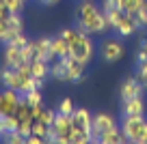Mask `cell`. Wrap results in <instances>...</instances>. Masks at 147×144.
<instances>
[{
    "label": "cell",
    "instance_id": "27",
    "mask_svg": "<svg viewBox=\"0 0 147 144\" xmlns=\"http://www.w3.org/2000/svg\"><path fill=\"white\" fill-rule=\"evenodd\" d=\"M24 99L28 101L30 105H37V103H43V97H41V93H39V88H32V90H28L26 95H22Z\"/></svg>",
    "mask_w": 147,
    "mask_h": 144
},
{
    "label": "cell",
    "instance_id": "11",
    "mask_svg": "<svg viewBox=\"0 0 147 144\" xmlns=\"http://www.w3.org/2000/svg\"><path fill=\"white\" fill-rule=\"evenodd\" d=\"M35 58H43L48 63L54 60V54H52V37H39L35 41Z\"/></svg>",
    "mask_w": 147,
    "mask_h": 144
},
{
    "label": "cell",
    "instance_id": "8",
    "mask_svg": "<svg viewBox=\"0 0 147 144\" xmlns=\"http://www.w3.org/2000/svg\"><path fill=\"white\" fill-rule=\"evenodd\" d=\"M65 63H67V75H69V82H84V69H87V65L84 63H80L78 58H74L71 54L69 56H65Z\"/></svg>",
    "mask_w": 147,
    "mask_h": 144
},
{
    "label": "cell",
    "instance_id": "4",
    "mask_svg": "<svg viewBox=\"0 0 147 144\" xmlns=\"http://www.w3.org/2000/svg\"><path fill=\"white\" fill-rule=\"evenodd\" d=\"M100 54L106 63H117V60L123 58L125 54V47L119 39H104L100 43Z\"/></svg>",
    "mask_w": 147,
    "mask_h": 144
},
{
    "label": "cell",
    "instance_id": "15",
    "mask_svg": "<svg viewBox=\"0 0 147 144\" xmlns=\"http://www.w3.org/2000/svg\"><path fill=\"white\" fill-rule=\"evenodd\" d=\"M71 121H74V127H84V129L93 127V116L87 108H76L71 114Z\"/></svg>",
    "mask_w": 147,
    "mask_h": 144
},
{
    "label": "cell",
    "instance_id": "19",
    "mask_svg": "<svg viewBox=\"0 0 147 144\" xmlns=\"http://www.w3.org/2000/svg\"><path fill=\"white\" fill-rule=\"evenodd\" d=\"M52 54H54V58H65V56H69V43L61 35L52 37Z\"/></svg>",
    "mask_w": 147,
    "mask_h": 144
},
{
    "label": "cell",
    "instance_id": "39",
    "mask_svg": "<svg viewBox=\"0 0 147 144\" xmlns=\"http://www.w3.org/2000/svg\"><path fill=\"white\" fill-rule=\"evenodd\" d=\"M138 47H143V50H147V37H145V39H141V43H138Z\"/></svg>",
    "mask_w": 147,
    "mask_h": 144
},
{
    "label": "cell",
    "instance_id": "37",
    "mask_svg": "<svg viewBox=\"0 0 147 144\" xmlns=\"http://www.w3.org/2000/svg\"><path fill=\"white\" fill-rule=\"evenodd\" d=\"M9 15H11V11L7 9L5 0H0V17H9Z\"/></svg>",
    "mask_w": 147,
    "mask_h": 144
},
{
    "label": "cell",
    "instance_id": "10",
    "mask_svg": "<svg viewBox=\"0 0 147 144\" xmlns=\"http://www.w3.org/2000/svg\"><path fill=\"white\" fill-rule=\"evenodd\" d=\"M24 60H22V54H20V47L13 43H5V47H2V65L5 67H20Z\"/></svg>",
    "mask_w": 147,
    "mask_h": 144
},
{
    "label": "cell",
    "instance_id": "2",
    "mask_svg": "<svg viewBox=\"0 0 147 144\" xmlns=\"http://www.w3.org/2000/svg\"><path fill=\"white\" fill-rule=\"evenodd\" d=\"M121 129H123L128 142L141 144L143 135H145V131H147L145 114H143V116H121Z\"/></svg>",
    "mask_w": 147,
    "mask_h": 144
},
{
    "label": "cell",
    "instance_id": "34",
    "mask_svg": "<svg viewBox=\"0 0 147 144\" xmlns=\"http://www.w3.org/2000/svg\"><path fill=\"white\" fill-rule=\"evenodd\" d=\"M41 112H43V105L41 103H37V105H30V118L32 121H39V116H41Z\"/></svg>",
    "mask_w": 147,
    "mask_h": 144
},
{
    "label": "cell",
    "instance_id": "14",
    "mask_svg": "<svg viewBox=\"0 0 147 144\" xmlns=\"http://www.w3.org/2000/svg\"><path fill=\"white\" fill-rule=\"evenodd\" d=\"M100 142L102 144H123V142H128V140H125V133H123V129H121V125H117V127H113V129L104 131V133L100 135Z\"/></svg>",
    "mask_w": 147,
    "mask_h": 144
},
{
    "label": "cell",
    "instance_id": "26",
    "mask_svg": "<svg viewBox=\"0 0 147 144\" xmlns=\"http://www.w3.org/2000/svg\"><path fill=\"white\" fill-rule=\"evenodd\" d=\"M18 131L24 135V138H28V135L32 133V118H20V123H18Z\"/></svg>",
    "mask_w": 147,
    "mask_h": 144
},
{
    "label": "cell",
    "instance_id": "24",
    "mask_svg": "<svg viewBox=\"0 0 147 144\" xmlns=\"http://www.w3.org/2000/svg\"><path fill=\"white\" fill-rule=\"evenodd\" d=\"M74 103H71V97H63V99H61V103L56 105V112H61V114H69V116H71L74 114Z\"/></svg>",
    "mask_w": 147,
    "mask_h": 144
},
{
    "label": "cell",
    "instance_id": "31",
    "mask_svg": "<svg viewBox=\"0 0 147 144\" xmlns=\"http://www.w3.org/2000/svg\"><path fill=\"white\" fill-rule=\"evenodd\" d=\"M136 77L141 80V84L147 88V63H141V65H136Z\"/></svg>",
    "mask_w": 147,
    "mask_h": 144
},
{
    "label": "cell",
    "instance_id": "21",
    "mask_svg": "<svg viewBox=\"0 0 147 144\" xmlns=\"http://www.w3.org/2000/svg\"><path fill=\"white\" fill-rule=\"evenodd\" d=\"M104 13H106V19H108V26L115 30L117 24H119V19L123 17V11H121L119 7H113V9H106Z\"/></svg>",
    "mask_w": 147,
    "mask_h": 144
},
{
    "label": "cell",
    "instance_id": "32",
    "mask_svg": "<svg viewBox=\"0 0 147 144\" xmlns=\"http://www.w3.org/2000/svg\"><path fill=\"white\" fill-rule=\"evenodd\" d=\"M28 41H30V39H28V37L24 35V32H20V35H15L11 41H7V43H13V45H18V47H24V45H26Z\"/></svg>",
    "mask_w": 147,
    "mask_h": 144
},
{
    "label": "cell",
    "instance_id": "41",
    "mask_svg": "<svg viewBox=\"0 0 147 144\" xmlns=\"http://www.w3.org/2000/svg\"><path fill=\"white\" fill-rule=\"evenodd\" d=\"M141 144H147V131H145V135H143V142Z\"/></svg>",
    "mask_w": 147,
    "mask_h": 144
},
{
    "label": "cell",
    "instance_id": "36",
    "mask_svg": "<svg viewBox=\"0 0 147 144\" xmlns=\"http://www.w3.org/2000/svg\"><path fill=\"white\" fill-rule=\"evenodd\" d=\"M141 63H147V50L138 47V54H136V65H141Z\"/></svg>",
    "mask_w": 147,
    "mask_h": 144
},
{
    "label": "cell",
    "instance_id": "9",
    "mask_svg": "<svg viewBox=\"0 0 147 144\" xmlns=\"http://www.w3.org/2000/svg\"><path fill=\"white\" fill-rule=\"evenodd\" d=\"M0 97H2V116L15 114V108H18L20 99H22V95H20L15 88H5L0 93Z\"/></svg>",
    "mask_w": 147,
    "mask_h": 144
},
{
    "label": "cell",
    "instance_id": "28",
    "mask_svg": "<svg viewBox=\"0 0 147 144\" xmlns=\"http://www.w3.org/2000/svg\"><path fill=\"white\" fill-rule=\"evenodd\" d=\"M59 35H61V37H63V39H65V41H67V43H69V45H71V43H74V41L78 39V35H80V32H78V28H69V26H67V28H63V30H61V32H59Z\"/></svg>",
    "mask_w": 147,
    "mask_h": 144
},
{
    "label": "cell",
    "instance_id": "13",
    "mask_svg": "<svg viewBox=\"0 0 147 144\" xmlns=\"http://www.w3.org/2000/svg\"><path fill=\"white\" fill-rule=\"evenodd\" d=\"M138 30V24H136V19H134V15L132 13H123V17L119 19V24H117V28H115V32L119 37H132L134 32Z\"/></svg>",
    "mask_w": 147,
    "mask_h": 144
},
{
    "label": "cell",
    "instance_id": "42",
    "mask_svg": "<svg viewBox=\"0 0 147 144\" xmlns=\"http://www.w3.org/2000/svg\"><path fill=\"white\" fill-rule=\"evenodd\" d=\"M0 116H2V97H0Z\"/></svg>",
    "mask_w": 147,
    "mask_h": 144
},
{
    "label": "cell",
    "instance_id": "22",
    "mask_svg": "<svg viewBox=\"0 0 147 144\" xmlns=\"http://www.w3.org/2000/svg\"><path fill=\"white\" fill-rule=\"evenodd\" d=\"M2 138H5V142H7V144H26V138H24V135L20 133L18 129L7 131V133L2 135Z\"/></svg>",
    "mask_w": 147,
    "mask_h": 144
},
{
    "label": "cell",
    "instance_id": "16",
    "mask_svg": "<svg viewBox=\"0 0 147 144\" xmlns=\"http://www.w3.org/2000/svg\"><path fill=\"white\" fill-rule=\"evenodd\" d=\"M30 73H32V77L46 82V77L50 75V63L43 58H32L30 60Z\"/></svg>",
    "mask_w": 147,
    "mask_h": 144
},
{
    "label": "cell",
    "instance_id": "6",
    "mask_svg": "<svg viewBox=\"0 0 147 144\" xmlns=\"http://www.w3.org/2000/svg\"><path fill=\"white\" fill-rule=\"evenodd\" d=\"M143 90H145V86L141 84V80H138L136 75H130V77H125V80L121 82L119 97H121V101H125V99H132V97L143 95Z\"/></svg>",
    "mask_w": 147,
    "mask_h": 144
},
{
    "label": "cell",
    "instance_id": "38",
    "mask_svg": "<svg viewBox=\"0 0 147 144\" xmlns=\"http://www.w3.org/2000/svg\"><path fill=\"white\" fill-rule=\"evenodd\" d=\"M39 2H41V5H56L59 0H39Z\"/></svg>",
    "mask_w": 147,
    "mask_h": 144
},
{
    "label": "cell",
    "instance_id": "7",
    "mask_svg": "<svg viewBox=\"0 0 147 144\" xmlns=\"http://www.w3.org/2000/svg\"><path fill=\"white\" fill-rule=\"evenodd\" d=\"M143 114H145V101H143V95L121 101V116H143Z\"/></svg>",
    "mask_w": 147,
    "mask_h": 144
},
{
    "label": "cell",
    "instance_id": "3",
    "mask_svg": "<svg viewBox=\"0 0 147 144\" xmlns=\"http://www.w3.org/2000/svg\"><path fill=\"white\" fill-rule=\"evenodd\" d=\"M69 54H71L74 58H78L80 63L89 65V63L93 60V54H95V43H93V39H91L89 35L80 32L78 39L69 45Z\"/></svg>",
    "mask_w": 147,
    "mask_h": 144
},
{
    "label": "cell",
    "instance_id": "33",
    "mask_svg": "<svg viewBox=\"0 0 147 144\" xmlns=\"http://www.w3.org/2000/svg\"><path fill=\"white\" fill-rule=\"evenodd\" d=\"M7 30H9V17H0V41L5 43Z\"/></svg>",
    "mask_w": 147,
    "mask_h": 144
},
{
    "label": "cell",
    "instance_id": "23",
    "mask_svg": "<svg viewBox=\"0 0 147 144\" xmlns=\"http://www.w3.org/2000/svg\"><path fill=\"white\" fill-rule=\"evenodd\" d=\"M32 133L46 140L48 133H50V125H46V123H41V121H32Z\"/></svg>",
    "mask_w": 147,
    "mask_h": 144
},
{
    "label": "cell",
    "instance_id": "30",
    "mask_svg": "<svg viewBox=\"0 0 147 144\" xmlns=\"http://www.w3.org/2000/svg\"><path fill=\"white\" fill-rule=\"evenodd\" d=\"M54 116H56V110L43 108V112H41V116H39V121L46 123V125H52V123H54Z\"/></svg>",
    "mask_w": 147,
    "mask_h": 144
},
{
    "label": "cell",
    "instance_id": "5",
    "mask_svg": "<svg viewBox=\"0 0 147 144\" xmlns=\"http://www.w3.org/2000/svg\"><path fill=\"white\" fill-rule=\"evenodd\" d=\"M119 123L115 121V118L110 116V114L106 112H100L93 116V127H91V135H93V142H100V135L104 133V131L113 129V127H117Z\"/></svg>",
    "mask_w": 147,
    "mask_h": 144
},
{
    "label": "cell",
    "instance_id": "40",
    "mask_svg": "<svg viewBox=\"0 0 147 144\" xmlns=\"http://www.w3.org/2000/svg\"><path fill=\"white\" fill-rule=\"evenodd\" d=\"M143 13H145V22H147V2L143 5Z\"/></svg>",
    "mask_w": 147,
    "mask_h": 144
},
{
    "label": "cell",
    "instance_id": "29",
    "mask_svg": "<svg viewBox=\"0 0 147 144\" xmlns=\"http://www.w3.org/2000/svg\"><path fill=\"white\" fill-rule=\"evenodd\" d=\"M5 5H7V9H9L11 13H22L26 0H5Z\"/></svg>",
    "mask_w": 147,
    "mask_h": 144
},
{
    "label": "cell",
    "instance_id": "25",
    "mask_svg": "<svg viewBox=\"0 0 147 144\" xmlns=\"http://www.w3.org/2000/svg\"><path fill=\"white\" fill-rule=\"evenodd\" d=\"M18 123H20V118L15 116V114H7V116H2V127H5V133H7V131L18 129Z\"/></svg>",
    "mask_w": 147,
    "mask_h": 144
},
{
    "label": "cell",
    "instance_id": "17",
    "mask_svg": "<svg viewBox=\"0 0 147 144\" xmlns=\"http://www.w3.org/2000/svg\"><path fill=\"white\" fill-rule=\"evenodd\" d=\"M50 75L59 82H69V75H67V63L65 58H54L50 63Z\"/></svg>",
    "mask_w": 147,
    "mask_h": 144
},
{
    "label": "cell",
    "instance_id": "18",
    "mask_svg": "<svg viewBox=\"0 0 147 144\" xmlns=\"http://www.w3.org/2000/svg\"><path fill=\"white\" fill-rule=\"evenodd\" d=\"M20 32H24V24H22V17H20V13H11V15H9V30H7L5 43H7V41H11L15 35H20Z\"/></svg>",
    "mask_w": 147,
    "mask_h": 144
},
{
    "label": "cell",
    "instance_id": "35",
    "mask_svg": "<svg viewBox=\"0 0 147 144\" xmlns=\"http://www.w3.org/2000/svg\"><path fill=\"white\" fill-rule=\"evenodd\" d=\"M43 142H46V140L39 138V135H35V133H30V135L26 138V144H43Z\"/></svg>",
    "mask_w": 147,
    "mask_h": 144
},
{
    "label": "cell",
    "instance_id": "12",
    "mask_svg": "<svg viewBox=\"0 0 147 144\" xmlns=\"http://www.w3.org/2000/svg\"><path fill=\"white\" fill-rule=\"evenodd\" d=\"M71 127H74V121H71V116H69V114L56 112L54 123L50 125V129L54 131L56 135H69V133H71Z\"/></svg>",
    "mask_w": 147,
    "mask_h": 144
},
{
    "label": "cell",
    "instance_id": "1",
    "mask_svg": "<svg viewBox=\"0 0 147 144\" xmlns=\"http://www.w3.org/2000/svg\"><path fill=\"white\" fill-rule=\"evenodd\" d=\"M76 28H78V32H84V35H104L106 30H110L106 13L102 9H97V5L91 0H82L78 5Z\"/></svg>",
    "mask_w": 147,
    "mask_h": 144
},
{
    "label": "cell",
    "instance_id": "20",
    "mask_svg": "<svg viewBox=\"0 0 147 144\" xmlns=\"http://www.w3.org/2000/svg\"><path fill=\"white\" fill-rule=\"evenodd\" d=\"M145 2H147V0H117V7H119L123 13H132L134 15Z\"/></svg>",
    "mask_w": 147,
    "mask_h": 144
}]
</instances>
